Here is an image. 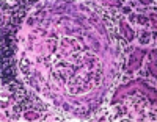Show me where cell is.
<instances>
[{
	"label": "cell",
	"instance_id": "1",
	"mask_svg": "<svg viewBox=\"0 0 157 122\" xmlns=\"http://www.w3.org/2000/svg\"><path fill=\"white\" fill-rule=\"evenodd\" d=\"M13 77H14V69H13V66H8V67H3L2 69V78L5 81L11 80Z\"/></svg>",
	"mask_w": 157,
	"mask_h": 122
}]
</instances>
